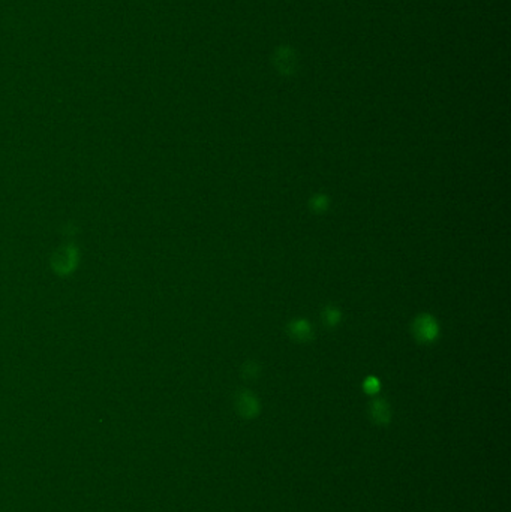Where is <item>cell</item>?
<instances>
[{"label":"cell","instance_id":"cell-5","mask_svg":"<svg viewBox=\"0 0 511 512\" xmlns=\"http://www.w3.org/2000/svg\"><path fill=\"white\" fill-rule=\"evenodd\" d=\"M274 63H276V66L282 72H290L294 67L296 61H294V54L291 50H288V48H281V50H278L276 54H274Z\"/></svg>","mask_w":511,"mask_h":512},{"label":"cell","instance_id":"cell-9","mask_svg":"<svg viewBox=\"0 0 511 512\" xmlns=\"http://www.w3.org/2000/svg\"><path fill=\"white\" fill-rule=\"evenodd\" d=\"M244 369H246V371H244V375H246V378H255L258 375L260 371V367L257 366V364L253 362H246V366H244Z\"/></svg>","mask_w":511,"mask_h":512},{"label":"cell","instance_id":"cell-2","mask_svg":"<svg viewBox=\"0 0 511 512\" xmlns=\"http://www.w3.org/2000/svg\"><path fill=\"white\" fill-rule=\"evenodd\" d=\"M235 406L240 415L244 418H252L258 413L260 410V403L255 399L249 391H242L237 394V400H235Z\"/></svg>","mask_w":511,"mask_h":512},{"label":"cell","instance_id":"cell-6","mask_svg":"<svg viewBox=\"0 0 511 512\" xmlns=\"http://www.w3.org/2000/svg\"><path fill=\"white\" fill-rule=\"evenodd\" d=\"M322 319L324 323L329 325V327H335V325L340 321V313L338 309L329 306L322 310Z\"/></svg>","mask_w":511,"mask_h":512},{"label":"cell","instance_id":"cell-7","mask_svg":"<svg viewBox=\"0 0 511 512\" xmlns=\"http://www.w3.org/2000/svg\"><path fill=\"white\" fill-rule=\"evenodd\" d=\"M309 205H310V209L315 213H322L324 210L327 209L329 200H327L326 195H315V196H312V198H310Z\"/></svg>","mask_w":511,"mask_h":512},{"label":"cell","instance_id":"cell-8","mask_svg":"<svg viewBox=\"0 0 511 512\" xmlns=\"http://www.w3.org/2000/svg\"><path fill=\"white\" fill-rule=\"evenodd\" d=\"M365 390L369 392V394H375L378 390H379V381L377 378H368L366 382H365Z\"/></svg>","mask_w":511,"mask_h":512},{"label":"cell","instance_id":"cell-3","mask_svg":"<svg viewBox=\"0 0 511 512\" xmlns=\"http://www.w3.org/2000/svg\"><path fill=\"white\" fill-rule=\"evenodd\" d=\"M290 336L297 342H308L312 339V327L308 321L297 319L288 325Z\"/></svg>","mask_w":511,"mask_h":512},{"label":"cell","instance_id":"cell-4","mask_svg":"<svg viewBox=\"0 0 511 512\" xmlns=\"http://www.w3.org/2000/svg\"><path fill=\"white\" fill-rule=\"evenodd\" d=\"M370 415L373 418V421H377L378 424H386V422L390 421V409L387 403L378 399L375 401H372L370 405Z\"/></svg>","mask_w":511,"mask_h":512},{"label":"cell","instance_id":"cell-1","mask_svg":"<svg viewBox=\"0 0 511 512\" xmlns=\"http://www.w3.org/2000/svg\"><path fill=\"white\" fill-rule=\"evenodd\" d=\"M412 331H414V337L420 343L435 342L439 334L438 323L430 314H420V317H417L414 325H412Z\"/></svg>","mask_w":511,"mask_h":512}]
</instances>
